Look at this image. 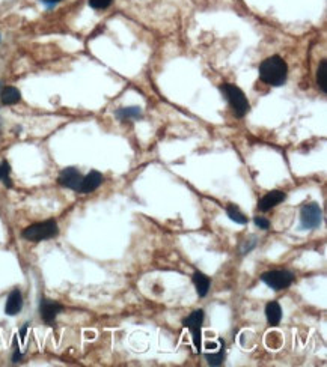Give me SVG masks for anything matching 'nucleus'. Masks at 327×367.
I'll use <instances>...</instances> for the list:
<instances>
[{
  "label": "nucleus",
  "instance_id": "nucleus-5",
  "mask_svg": "<svg viewBox=\"0 0 327 367\" xmlns=\"http://www.w3.org/2000/svg\"><path fill=\"white\" fill-rule=\"evenodd\" d=\"M323 221V211L318 203H308L300 211L302 229H317Z\"/></svg>",
  "mask_w": 327,
  "mask_h": 367
},
{
  "label": "nucleus",
  "instance_id": "nucleus-21",
  "mask_svg": "<svg viewBox=\"0 0 327 367\" xmlns=\"http://www.w3.org/2000/svg\"><path fill=\"white\" fill-rule=\"evenodd\" d=\"M12 348H14V352H12V363H14V364H17V363H20V361L23 360V352H21V351H20V348L17 346V339L14 340Z\"/></svg>",
  "mask_w": 327,
  "mask_h": 367
},
{
  "label": "nucleus",
  "instance_id": "nucleus-9",
  "mask_svg": "<svg viewBox=\"0 0 327 367\" xmlns=\"http://www.w3.org/2000/svg\"><path fill=\"white\" fill-rule=\"evenodd\" d=\"M104 181L103 175L97 170H91L86 176H83L81 183L78 187V191L77 193H81V194H88V193H92L95 191L101 183Z\"/></svg>",
  "mask_w": 327,
  "mask_h": 367
},
{
  "label": "nucleus",
  "instance_id": "nucleus-1",
  "mask_svg": "<svg viewBox=\"0 0 327 367\" xmlns=\"http://www.w3.org/2000/svg\"><path fill=\"white\" fill-rule=\"evenodd\" d=\"M288 65L280 56H270L260 65V78L265 84L279 87L287 81Z\"/></svg>",
  "mask_w": 327,
  "mask_h": 367
},
{
  "label": "nucleus",
  "instance_id": "nucleus-19",
  "mask_svg": "<svg viewBox=\"0 0 327 367\" xmlns=\"http://www.w3.org/2000/svg\"><path fill=\"white\" fill-rule=\"evenodd\" d=\"M9 172H11V167H9V163L8 161H3L0 164V181H3V183L11 188L12 187V182L9 179Z\"/></svg>",
  "mask_w": 327,
  "mask_h": 367
},
{
  "label": "nucleus",
  "instance_id": "nucleus-20",
  "mask_svg": "<svg viewBox=\"0 0 327 367\" xmlns=\"http://www.w3.org/2000/svg\"><path fill=\"white\" fill-rule=\"evenodd\" d=\"M113 0H88L89 6L95 11H103V9H107L110 5H112Z\"/></svg>",
  "mask_w": 327,
  "mask_h": 367
},
{
  "label": "nucleus",
  "instance_id": "nucleus-3",
  "mask_svg": "<svg viewBox=\"0 0 327 367\" xmlns=\"http://www.w3.org/2000/svg\"><path fill=\"white\" fill-rule=\"evenodd\" d=\"M59 234V227L58 223L55 220H46L41 223H35L29 227H26L21 234V237L26 241H32V243H41L46 240H52L55 237H58Z\"/></svg>",
  "mask_w": 327,
  "mask_h": 367
},
{
  "label": "nucleus",
  "instance_id": "nucleus-18",
  "mask_svg": "<svg viewBox=\"0 0 327 367\" xmlns=\"http://www.w3.org/2000/svg\"><path fill=\"white\" fill-rule=\"evenodd\" d=\"M327 71H326V61L320 62L318 65V71H317V83H318V87L327 94V80H326Z\"/></svg>",
  "mask_w": 327,
  "mask_h": 367
},
{
  "label": "nucleus",
  "instance_id": "nucleus-22",
  "mask_svg": "<svg viewBox=\"0 0 327 367\" xmlns=\"http://www.w3.org/2000/svg\"><path fill=\"white\" fill-rule=\"evenodd\" d=\"M254 223L257 224V227H260L262 231H267L270 227V221L264 217H255L254 218Z\"/></svg>",
  "mask_w": 327,
  "mask_h": 367
},
{
  "label": "nucleus",
  "instance_id": "nucleus-10",
  "mask_svg": "<svg viewBox=\"0 0 327 367\" xmlns=\"http://www.w3.org/2000/svg\"><path fill=\"white\" fill-rule=\"evenodd\" d=\"M287 197V194L280 190H273L270 193H267L265 196H262L258 202V209L262 212H267L270 211L271 208H274L276 205H279L280 202H283Z\"/></svg>",
  "mask_w": 327,
  "mask_h": 367
},
{
  "label": "nucleus",
  "instance_id": "nucleus-6",
  "mask_svg": "<svg viewBox=\"0 0 327 367\" xmlns=\"http://www.w3.org/2000/svg\"><path fill=\"white\" fill-rule=\"evenodd\" d=\"M202 322H203V310H195L183 320V325L192 334V340L196 348V352H200V348H202V331H200Z\"/></svg>",
  "mask_w": 327,
  "mask_h": 367
},
{
  "label": "nucleus",
  "instance_id": "nucleus-25",
  "mask_svg": "<svg viewBox=\"0 0 327 367\" xmlns=\"http://www.w3.org/2000/svg\"><path fill=\"white\" fill-rule=\"evenodd\" d=\"M0 41H2V36H0Z\"/></svg>",
  "mask_w": 327,
  "mask_h": 367
},
{
  "label": "nucleus",
  "instance_id": "nucleus-15",
  "mask_svg": "<svg viewBox=\"0 0 327 367\" xmlns=\"http://www.w3.org/2000/svg\"><path fill=\"white\" fill-rule=\"evenodd\" d=\"M193 283H195V286H196V292L199 297H205L207 294H208V291H210V279L203 274V272H200V271H196L195 274H193Z\"/></svg>",
  "mask_w": 327,
  "mask_h": 367
},
{
  "label": "nucleus",
  "instance_id": "nucleus-16",
  "mask_svg": "<svg viewBox=\"0 0 327 367\" xmlns=\"http://www.w3.org/2000/svg\"><path fill=\"white\" fill-rule=\"evenodd\" d=\"M219 342H220V349H219V352H217V354H207V355H205L208 364L213 367L222 366L223 361H225V342H223L222 339H219Z\"/></svg>",
  "mask_w": 327,
  "mask_h": 367
},
{
  "label": "nucleus",
  "instance_id": "nucleus-23",
  "mask_svg": "<svg viewBox=\"0 0 327 367\" xmlns=\"http://www.w3.org/2000/svg\"><path fill=\"white\" fill-rule=\"evenodd\" d=\"M39 2H41L43 5H46L49 9H52V8H55L58 3H61L62 0H39Z\"/></svg>",
  "mask_w": 327,
  "mask_h": 367
},
{
  "label": "nucleus",
  "instance_id": "nucleus-7",
  "mask_svg": "<svg viewBox=\"0 0 327 367\" xmlns=\"http://www.w3.org/2000/svg\"><path fill=\"white\" fill-rule=\"evenodd\" d=\"M62 310H64V306L56 301H52L47 298H41V301H39V313H41L43 320L47 325H52Z\"/></svg>",
  "mask_w": 327,
  "mask_h": 367
},
{
  "label": "nucleus",
  "instance_id": "nucleus-12",
  "mask_svg": "<svg viewBox=\"0 0 327 367\" xmlns=\"http://www.w3.org/2000/svg\"><path fill=\"white\" fill-rule=\"evenodd\" d=\"M0 100L5 106H15L21 101V92L14 86H6L0 92Z\"/></svg>",
  "mask_w": 327,
  "mask_h": 367
},
{
  "label": "nucleus",
  "instance_id": "nucleus-14",
  "mask_svg": "<svg viewBox=\"0 0 327 367\" xmlns=\"http://www.w3.org/2000/svg\"><path fill=\"white\" fill-rule=\"evenodd\" d=\"M115 116L122 121V122H127L131 119H140L142 118V109L134 106V107H121L115 112Z\"/></svg>",
  "mask_w": 327,
  "mask_h": 367
},
{
  "label": "nucleus",
  "instance_id": "nucleus-24",
  "mask_svg": "<svg viewBox=\"0 0 327 367\" xmlns=\"http://www.w3.org/2000/svg\"><path fill=\"white\" fill-rule=\"evenodd\" d=\"M27 328H29V324H24V325L21 327V330H20V339H21V340H24L26 333H27Z\"/></svg>",
  "mask_w": 327,
  "mask_h": 367
},
{
  "label": "nucleus",
  "instance_id": "nucleus-17",
  "mask_svg": "<svg viewBox=\"0 0 327 367\" xmlns=\"http://www.w3.org/2000/svg\"><path fill=\"white\" fill-rule=\"evenodd\" d=\"M226 214H228V217H229L232 221H235L237 224H246V223H248V217L240 211V208H238L237 205H229V206L226 208Z\"/></svg>",
  "mask_w": 327,
  "mask_h": 367
},
{
  "label": "nucleus",
  "instance_id": "nucleus-2",
  "mask_svg": "<svg viewBox=\"0 0 327 367\" xmlns=\"http://www.w3.org/2000/svg\"><path fill=\"white\" fill-rule=\"evenodd\" d=\"M220 90L226 97V100L237 118H244L249 113L251 104H249L244 92L240 87H237L235 84H231V83H223V84H220Z\"/></svg>",
  "mask_w": 327,
  "mask_h": 367
},
{
  "label": "nucleus",
  "instance_id": "nucleus-4",
  "mask_svg": "<svg viewBox=\"0 0 327 367\" xmlns=\"http://www.w3.org/2000/svg\"><path fill=\"white\" fill-rule=\"evenodd\" d=\"M261 280L273 291H283L293 285L294 276L287 269H276V271L264 272L261 276Z\"/></svg>",
  "mask_w": 327,
  "mask_h": 367
},
{
  "label": "nucleus",
  "instance_id": "nucleus-11",
  "mask_svg": "<svg viewBox=\"0 0 327 367\" xmlns=\"http://www.w3.org/2000/svg\"><path fill=\"white\" fill-rule=\"evenodd\" d=\"M21 308H23V295H21L20 289H14L6 300L5 313L8 316H15L21 311Z\"/></svg>",
  "mask_w": 327,
  "mask_h": 367
},
{
  "label": "nucleus",
  "instance_id": "nucleus-13",
  "mask_svg": "<svg viewBox=\"0 0 327 367\" xmlns=\"http://www.w3.org/2000/svg\"><path fill=\"white\" fill-rule=\"evenodd\" d=\"M265 317L271 327L279 325V322L282 319V308L277 301H271L265 306Z\"/></svg>",
  "mask_w": 327,
  "mask_h": 367
},
{
  "label": "nucleus",
  "instance_id": "nucleus-8",
  "mask_svg": "<svg viewBox=\"0 0 327 367\" xmlns=\"http://www.w3.org/2000/svg\"><path fill=\"white\" fill-rule=\"evenodd\" d=\"M81 173L78 172V169L75 167H66L61 172L59 178H58V182L59 185L65 187V188H69V190H74V191H78V187L81 183Z\"/></svg>",
  "mask_w": 327,
  "mask_h": 367
}]
</instances>
